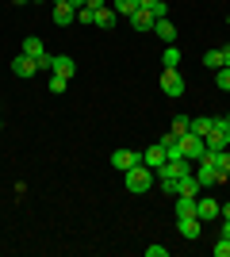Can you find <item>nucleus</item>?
<instances>
[{"label":"nucleus","instance_id":"obj_1","mask_svg":"<svg viewBox=\"0 0 230 257\" xmlns=\"http://www.w3.org/2000/svg\"><path fill=\"white\" fill-rule=\"evenodd\" d=\"M153 169L146 165V161H138V165H131V169L123 173V184H127V192H134V196H142L146 188H153Z\"/></svg>","mask_w":230,"mask_h":257},{"label":"nucleus","instance_id":"obj_2","mask_svg":"<svg viewBox=\"0 0 230 257\" xmlns=\"http://www.w3.org/2000/svg\"><path fill=\"white\" fill-rule=\"evenodd\" d=\"M188 173H192V161L188 158H165L161 165L153 169V177H157V181H180Z\"/></svg>","mask_w":230,"mask_h":257},{"label":"nucleus","instance_id":"obj_3","mask_svg":"<svg viewBox=\"0 0 230 257\" xmlns=\"http://www.w3.org/2000/svg\"><path fill=\"white\" fill-rule=\"evenodd\" d=\"M176 154H180V158H188V161H199V158H207V146H203V139H199V135H192V131H188V135H180V139H176Z\"/></svg>","mask_w":230,"mask_h":257},{"label":"nucleus","instance_id":"obj_4","mask_svg":"<svg viewBox=\"0 0 230 257\" xmlns=\"http://www.w3.org/2000/svg\"><path fill=\"white\" fill-rule=\"evenodd\" d=\"M196 181H199V184H226L230 177H226V173H219V169H215V161H211V158H199Z\"/></svg>","mask_w":230,"mask_h":257},{"label":"nucleus","instance_id":"obj_5","mask_svg":"<svg viewBox=\"0 0 230 257\" xmlns=\"http://www.w3.org/2000/svg\"><path fill=\"white\" fill-rule=\"evenodd\" d=\"M161 92L165 96H184V77H180V69H161Z\"/></svg>","mask_w":230,"mask_h":257},{"label":"nucleus","instance_id":"obj_6","mask_svg":"<svg viewBox=\"0 0 230 257\" xmlns=\"http://www.w3.org/2000/svg\"><path fill=\"white\" fill-rule=\"evenodd\" d=\"M219 200H211V196H199L196 200V219L199 223H215V219H219Z\"/></svg>","mask_w":230,"mask_h":257},{"label":"nucleus","instance_id":"obj_7","mask_svg":"<svg viewBox=\"0 0 230 257\" xmlns=\"http://www.w3.org/2000/svg\"><path fill=\"white\" fill-rule=\"evenodd\" d=\"M176 230H180V238L196 242V238H199V230H203V223H199L196 215H180V219H176Z\"/></svg>","mask_w":230,"mask_h":257},{"label":"nucleus","instance_id":"obj_8","mask_svg":"<svg viewBox=\"0 0 230 257\" xmlns=\"http://www.w3.org/2000/svg\"><path fill=\"white\" fill-rule=\"evenodd\" d=\"M138 161H142V154H134V150H115V154H111V169H115V173H127L131 165H138Z\"/></svg>","mask_w":230,"mask_h":257},{"label":"nucleus","instance_id":"obj_9","mask_svg":"<svg viewBox=\"0 0 230 257\" xmlns=\"http://www.w3.org/2000/svg\"><path fill=\"white\" fill-rule=\"evenodd\" d=\"M12 73L27 81V77H35V73H39V62H35V58H27V54H20V58L12 62Z\"/></svg>","mask_w":230,"mask_h":257},{"label":"nucleus","instance_id":"obj_10","mask_svg":"<svg viewBox=\"0 0 230 257\" xmlns=\"http://www.w3.org/2000/svg\"><path fill=\"white\" fill-rule=\"evenodd\" d=\"M50 73H58V77H73V73H77V62L69 58V54H54V65H50Z\"/></svg>","mask_w":230,"mask_h":257},{"label":"nucleus","instance_id":"obj_11","mask_svg":"<svg viewBox=\"0 0 230 257\" xmlns=\"http://www.w3.org/2000/svg\"><path fill=\"white\" fill-rule=\"evenodd\" d=\"M153 35H157V39H161L165 46H173V43H176V27H173V23H169V16L153 23Z\"/></svg>","mask_w":230,"mask_h":257},{"label":"nucleus","instance_id":"obj_12","mask_svg":"<svg viewBox=\"0 0 230 257\" xmlns=\"http://www.w3.org/2000/svg\"><path fill=\"white\" fill-rule=\"evenodd\" d=\"M199 188H203V184L196 181V173H188V177L176 181V196H199Z\"/></svg>","mask_w":230,"mask_h":257},{"label":"nucleus","instance_id":"obj_13","mask_svg":"<svg viewBox=\"0 0 230 257\" xmlns=\"http://www.w3.org/2000/svg\"><path fill=\"white\" fill-rule=\"evenodd\" d=\"M153 23H157V20H153V12H146V8H138L131 16V27H134V31H153Z\"/></svg>","mask_w":230,"mask_h":257},{"label":"nucleus","instance_id":"obj_14","mask_svg":"<svg viewBox=\"0 0 230 257\" xmlns=\"http://www.w3.org/2000/svg\"><path fill=\"white\" fill-rule=\"evenodd\" d=\"M165 158H169V154H165V146H161V142H153L150 150L142 154V161H146V165H150V169H157V165H161Z\"/></svg>","mask_w":230,"mask_h":257},{"label":"nucleus","instance_id":"obj_15","mask_svg":"<svg viewBox=\"0 0 230 257\" xmlns=\"http://www.w3.org/2000/svg\"><path fill=\"white\" fill-rule=\"evenodd\" d=\"M20 54H27V58H35V62H39V58L46 54V46H43V39H35V35H31V39H23V50H20Z\"/></svg>","mask_w":230,"mask_h":257},{"label":"nucleus","instance_id":"obj_16","mask_svg":"<svg viewBox=\"0 0 230 257\" xmlns=\"http://www.w3.org/2000/svg\"><path fill=\"white\" fill-rule=\"evenodd\" d=\"M77 20V8H69V4H54V23L58 27H66V23Z\"/></svg>","mask_w":230,"mask_h":257},{"label":"nucleus","instance_id":"obj_17","mask_svg":"<svg viewBox=\"0 0 230 257\" xmlns=\"http://www.w3.org/2000/svg\"><path fill=\"white\" fill-rule=\"evenodd\" d=\"M138 8L153 12V20H165V16H169V4H165V0H138Z\"/></svg>","mask_w":230,"mask_h":257},{"label":"nucleus","instance_id":"obj_18","mask_svg":"<svg viewBox=\"0 0 230 257\" xmlns=\"http://www.w3.org/2000/svg\"><path fill=\"white\" fill-rule=\"evenodd\" d=\"M196 200L199 196H176V219L180 215H196Z\"/></svg>","mask_w":230,"mask_h":257},{"label":"nucleus","instance_id":"obj_19","mask_svg":"<svg viewBox=\"0 0 230 257\" xmlns=\"http://www.w3.org/2000/svg\"><path fill=\"white\" fill-rule=\"evenodd\" d=\"M207 158L215 161V169H219V173H226V177H230V146H226V150H215V154H207Z\"/></svg>","mask_w":230,"mask_h":257},{"label":"nucleus","instance_id":"obj_20","mask_svg":"<svg viewBox=\"0 0 230 257\" xmlns=\"http://www.w3.org/2000/svg\"><path fill=\"white\" fill-rule=\"evenodd\" d=\"M211 127H215V115H199V119H192V135H199V139H203Z\"/></svg>","mask_w":230,"mask_h":257},{"label":"nucleus","instance_id":"obj_21","mask_svg":"<svg viewBox=\"0 0 230 257\" xmlns=\"http://www.w3.org/2000/svg\"><path fill=\"white\" fill-rule=\"evenodd\" d=\"M161 62H165V69H176L180 65V46H165V54H161Z\"/></svg>","mask_w":230,"mask_h":257},{"label":"nucleus","instance_id":"obj_22","mask_svg":"<svg viewBox=\"0 0 230 257\" xmlns=\"http://www.w3.org/2000/svg\"><path fill=\"white\" fill-rule=\"evenodd\" d=\"M203 65H207V69H215V73H219L222 65H226V62H222V50H207V54H203Z\"/></svg>","mask_w":230,"mask_h":257},{"label":"nucleus","instance_id":"obj_23","mask_svg":"<svg viewBox=\"0 0 230 257\" xmlns=\"http://www.w3.org/2000/svg\"><path fill=\"white\" fill-rule=\"evenodd\" d=\"M169 131L180 139V135H188V131H192V119H188V115H173V127H169Z\"/></svg>","mask_w":230,"mask_h":257},{"label":"nucleus","instance_id":"obj_24","mask_svg":"<svg viewBox=\"0 0 230 257\" xmlns=\"http://www.w3.org/2000/svg\"><path fill=\"white\" fill-rule=\"evenodd\" d=\"M134 12H138V0H115V16H127V20H131Z\"/></svg>","mask_w":230,"mask_h":257},{"label":"nucleus","instance_id":"obj_25","mask_svg":"<svg viewBox=\"0 0 230 257\" xmlns=\"http://www.w3.org/2000/svg\"><path fill=\"white\" fill-rule=\"evenodd\" d=\"M77 23H81V27H96V12L92 8H77Z\"/></svg>","mask_w":230,"mask_h":257},{"label":"nucleus","instance_id":"obj_26","mask_svg":"<svg viewBox=\"0 0 230 257\" xmlns=\"http://www.w3.org/2000/svg\"><path fill=\"white\" fill-rule=\"evenodd\" d=\"M96 27H115V12H111V8H100L96 12Z\"/></svg>","mask_w":230,"mask_h":257},{"label":"nucleus","instance_id":"obj_27","mask_svg":"<svg viewBox=\"0 0 230 257\" xmlns=\"http://www.w3.org/2000/svg\"><path fill=\"white\" fill-rule=\"evenodd\" d=\"M215 85H219L222 92H230V65H222L219 73H215Z\"/></svg>","mask_w":230,"mask_h":257},{"label":"nucleus","instance_id":"obj_28","mask_svg":"<svg viewBox=\"0 0 230 257\" xmlns=\"http://www.w3.org/2000/svg\"><path fill=\"white\" fill-rule=\"evenodd\" d=\"M66 85H69V77H58V73H50V92H66Z\"/></svg>","mask_w":230,"mask_h":257},{"label":"nucleus","instance_id":"obj_29","mask_svg":"<svg viewBox=\"0 0 230 257\" xmlns=\"http://www.w3.org/2000/svg\"><path fill=\"white\" fill-rule=\"evenodd\" d=\"M215 257H230V238H219V242H215Z\"/></svg>","mask_w":230,"mask_h":257},{"label":"nucleus","instance_id":"obj_30","mask_svg":"<svg viewBox=\"0 0 230 257\" xmlns=\"http://www.w3.org/2000/svg\"><path fill=\"white\" fill-rule=\"evenodd\" d=\"M146 257H169V246H146Z\"/></svg>","mask_w":230,"mask_h":257},{"label":"nucleus","instance_id":"obj_31","mask_svg":"<svg viewBox=\"0 0 230 257\" xmlns=\"http://www.w3.org/2000/svg\"><path fill=\"white\" fill-rule=\"evenodd\" d=\"M50 65H54V54L46 50V54H43V58H39V69H50Z\"/></svg>","mask_w":230,"mask_h":257},{"label":"nucleus","instance_id":"obj_32","mask_svg":"<svg viewBox=\"0 0 230 257\" xmlns=\"http://www.w3.org/2000/svg\"><path fill=\"white\" fill-rule=\"evenodd\" d=\"M85 8H92V12H100V8H108V0H85Z\"/></svg>","mask_w":230,"mask_h":257},{"label":"nucleus","instance_id":"obj_33","mask_svg":"<svg viewBox=\"0 0 230 257\" xmlns=\"http://www.w3.org/2000/svg\"><path fill=\"white\" fill-rule=\"evenodd\" d=\"M219 223H222L219 226V238H230V219H219Z\"/></svg>","mask_w":230,"mask_h":257},{"label":"nucleus","instance_id":"obj_34","mask_svg":"<svg viewBox=\"0 0 230 257\" xmlns=\"http://www.w3.org/2000/svg\"><path fill=\"white\" fill-rule=\"evenodd\" d=\"M219 50H222V62L230 65V43H226V46H219Z\"/></svg>","mask_w":230,"mask_h":257},{"label":"nucleus","instance_id":"obj_35","mask_svg":"<svg viewBox=\"0 0 230 257\" xmlns=\"http://www.w3.org/2000/svg\"><path fill=\"white\" fill-rule=\"evenodd\" d=\"M16 4H31V0H16Z\"/></svg>","mask_w":230,"mask_h":257},{"label":"nucleus","instance_id":"obj_36","mask_svg":"<svg viewBox=\"0 0 230 257\" xmlns=\"http://www.w3.org/2000/svg\"><path fill=\"white\" fill-rule=\"evenodd\" d=\"M54 4H66V0H54Z\"/></svg>","mask_w":230,"mask_h":257},{"label":"nucleus","instance_id":"obj_37","mask_svg":"<svg viewBox=\"0 0 230 257\" xmlns=\"http://www.w3.org/2000/svg\"><path fill=\"white\" fill-rule=\"evenodd\" d=\"M226 27H230V16H226Z\"/></svg>","mask_w":230,"mask_h":257},{"label":"nucleus","instance_id":"obj_38","mask_svg":"<svg viewBox=\"0 0 230 257\" xmlns=\"http://www.w3.org/2000/svg\"><path fill=\"white\" fill-rule=\"evenodd\" d=\"M0 131H4V123H0Z\"/></svg>","mask_w":230,"mask_h":257},{"label":"nucleus","instance_id":"obj_39","mask_svg":"<svg viewBox=\"0 0 230 257\" xmlns=\"http://www.w3.org/2000/svg\"><path fill=\"white\" fill-rule=\"evenodd\" d=\"M31 4H35V0H31Z\"/></svg>","mask_w":230,"mask_h":257},{"label":"nucleus","instance_id":"obj_40","mask_svg":"<svg viewBox=\"0 0 230 257\" xmlns=\"http://www.w3.org/2000/svg\"><path fill=\"white\" fill-rule=\"evenodd\" d=\"M226 119H230V115H226Z\"/></svg>","mask_w":230,"mask_h":257}]
</instances>
